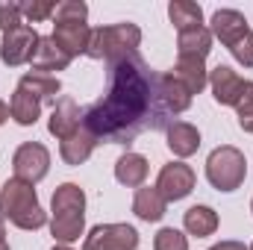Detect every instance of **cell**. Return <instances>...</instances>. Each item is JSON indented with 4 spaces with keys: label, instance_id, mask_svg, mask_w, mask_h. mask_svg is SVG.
Returning a JSON list of instances; mask_svg holds the SVG:
<instances>
[{
    "label": "cell",
    "instance_id": "2e32d148",
    "mask_svg": "<svg viewBox=\"0 0 253 250\" xmlns=\"http://www.w3.org/2000/svg\"><path fill=\"white\" fill-rule=\"evenodd\" d=\"M177 50L186 59H206L212 50V33L209 27H191L177 33Z\"/></svg>",
    "mask_w": 253,
    "mask_h": 250
},
{
    "label": "cell",
    "instance_id": "f1b7e54d",
    "mask_svg": "<svg viewBox=\"0 0 253 250\" xmlns=\"http://www.w3.org/2000/svg\"><path fill=\"white\" fill-rule=\"evenodd\" d=\"M21 27V6L18 3H0V30L9 33Z\"/></svg>",
    "mask_w": 253,
    "mask_h": 250
},
{
    "label": "cell",
    "instance_id": "603a6c76",
    "mask_svg": "<svg viewBox=\"0 0 253 250\" xmlns=\"http://www.w3.org/2000/svg\"><path fill=\"white\" fill-rule=\"evenodd\" d=\"M9 115H12L21 126H33L39 121V115H42V100L33 97L27 88L18 85V88L12 91V100H9Z\"/></svg>",
    "mask_w": 253,
    "mask_h": 250
},
{
    "label": "cell",
    "instance_id": "ffe728a7",
    "mask_svg": "<svg viewBox=\"0 0 253 250\" xmlns=\"http://www.w3.org/2000/svg\"><path fill=\"white\" fill-rule=\"evenodd\" d=\"M94 144H97V138H94L85 126H80L74 135H68L62 144H59V156H62L68 165H83V162L91 156Z\"/></svg>",
    "mask_w": 253,
    "mask_h": 250
},
{
    "label": "cell",
    "instance_id": "ac0fdd59",
    "mask_svg": "<svg viewBox=\"0 0 253 250\" xmlns=\"http://www.w3.org/2000/svg\"><path fill=\"white\" fill-rule=\"evenodd\" d=\"M197 147H200V132H197L194 124H189V121H174V124L168 126V150L174 156L186 159L191 153H197Z\"/></svg>",
    "mask_w": 253,
    "mask_h": 250
},
{
    "label": "cell",
    "instance_id": "44dd1931",
    "mask_svg": "<svg viewBox=\"0 0 253 250\" xmlns=\"http://www.w3.org/2000/svg\"><path fill=\"white\" fill-rule=\"evenodd\" d=\"M191 94H200L206 85H209V71H206V59H186L180 56L177 59V68L171 71Z\"/></svg>",
    "mask_w": 253,
    "mask_h": 250
},
{
    "label": "cell",
    "instance_id": "1f68e13d",
    "mask_svg": "<svg viewBox=\"0 0 253 250\" xmlns=\"http://www.w3.org/2000/svg\"><path fill=\"white\" fill-rule=\"evenodd\" d=\"M0 245H6V224H3V218H0Z\"/></svg>",
    "mask_w": 253,
    "mask_h": 250
},
{
    "label": "cell",
    "instance_id": "d6a6232c",
    "mask_svg": "<svg viewBox=\"0 0 253 250\" xmlns=\"http://www.w3.org/2000/svg\"><path fill=\"white\" fill-rule=\"evenodd\" d=\"M53 250H71V248H68V245H56Z\"/></svg>",
    "mask_w": 253,
    "mask_h": 250
},
{
    "label": "cell",
    "instance_id": "ba28073f",
    "mask_svg": "<svg viewBox=\"0 0 253 250\" xmlns=\"http://www.w3.org/2000/svg\"><path fill=\"white\" fill-rule=\"evenodd\" d=\"M248 177V159L239 147L233 144H224V147H215L206 159V180L218 191H236L242 188Z\"/></svg>",
    "mask_w": 253,
    "mask_h": 250
},
{
    "label": "cell",
    "instance_id": "277c9868",
    "mask_svg": "<svg viewBox=\"0 0 253 250\" xmlns=\"http://www.w3.org/2000/svg\"><path fill=\"white\" fill-rule=\"evenodd\" d=\"M0 218L12 221L21 230H39L47 221L44 209L39 206L36 188L24 180H9L0 188Z\"/></svg>",
    "mask_w": 253,
    "mask_h": 250
},
{
    "label": "cell",
    "instance_id": "8992f818",
    "mask_svg": "<svg viewBox=\"0 0 253 250\" xmlns=\"http://www.w3.org/2000/svg\"><path fill=\"white\" fill-rule=\"evenodd\" d=\"M209 33L236 56V62L245 68H253V30L248 27L245 15L236 9H218L212 15V27Z\"/></svg>",
    "mask_w": 253,
    "mask_h": 250
},
{
    "label": "cell",
    "instance_id": "5b68a950",
    "mask_svg": "<svg viewBox=\"0 0 253 250\" xmlns=\"http://www.w3.org/2000/svg\"><path fill=\"white\" fill-rule=\"evenodd\" d=\"M141 44V30L135 24H109V27H97L91 30V42H88V53L91 59H103L106 68L121 62L126 56L138 53Z\"/></svg>",
    "mask_w": 253,
    "mask_h": 250
},
{
    "label": "cell",
    "instance_id": "cb8c5ba5",
    "mask_svg": "<svg viewBox=\"0 0 253 250\" xmlns=\"http://www.w3.org/2000/svg\"><path fill=\"white\" fill-rule=\"evenodd\" d=\"M183 224H186V230L191 236L206 239V236H212L218 230V212L212 206H191L189 212L183 215Z\"/></svg>",
    "mask_w": 253,
    "mask_h": 250
},
{
    "label": "cell",
    "instance_id": "f546056e",
    "mask_svg": "<svg viewBox=\"0 0 253 250\" xmlns=\"http://www.w3.org/2000/svg\"><path fill=\"white\" fill-rule=\"evenodd\" d=\"M209 250H248L242 242H221V245H215V248H209Z\"/></svg>",
    "mask_w": 253,
    "mask_h": 250
},
{
    "label": "cell",
    "instance_id": "4fadbf2b",
    "mask_svg": "<svg viewBox=\"0 0 253 250\" xmlns=\"http://www.w3.org/2000/svg\"><path fill=\"white\" fill-rule=\"evenodd\" d=\"M209 85H212V97L221 103V106H236L239 97H242V88H245V80L227 68V65H218L209 71Z\"/></svg>",
    "mask_w": 253,
    "mask_h": 250
},
{
    "label": "cell",
    "instance_id": "484cf974",
    "mask_svg": "<svg viewBox=\"0 0 253 250\" xmlns=\"http://www.w3.org/2000/svg\"><path fill=\"white\" fill-rule=\"evenodd\" d=\"M153 250H189V239L174 227H162L153 239Z\"/></svg>",
    "mask_w": 253,
    "mask_h": 250
},
{
    "label": "cell",
    "instance_id": "e0dca14e",
    "mask_svg": "<svg viewBox=\"0 0 253 250\" xmlns=\"http://www.w3.org/2000/svg\"><path fill=\"white\" fill-rule=\"evenodd\" d=\"M165 209H168V200L159 194V188L156 186H141L135 191V197H132V212L141 218V221H162V215H165Z\"/></svg>",
    "mask_w": 253,
    "mask_h": 250
},
{
    "label": "cell",
    "instance_id": "3957f363",
    "mask_svg": "<svg viewBox=\"0 0 253 250\" xmlns=\"http://www.w3.org/2000/svg\"><path fill=\"white\" fill-rule=\"evenodd\" d=\"M85 18H88V6L83 0L56 3V12H53V42L62 47L71 59L80 56V53H88L91 27L85 24Z\"/></svg>",
    "mask_w": 253,
    "mask_h": 250
},
{
    "label": "cell",
    "instance_id": "6da1fadb",
    "mask_svg": "<svg viewBox=\"0 0 253 250\" xmlns=\"http://www.w3.org/2000/svg\"><path fill=\"white\" fill-rule=\"evenodd\" d=\"M153 74L141 53L109 65L106 94L83 112V126L109 144H129L153 124Z\"/></svg>",
    "mask_w": 253,
    "mask_h": 250
},
{
    "label": "cell",
    "instance_id": "d4e9b609",
    "mask_svg": "<svg viewBox=\"0 0 253 250\" xmlns=\"http://www.w3.org/2000/svg\"><path fill=\"white\" fill-rule=\"evenodd\" d=\"M168 18L177 27V33L191 30V27H203V9L191 0H171L168 3Z\"/></svg>",
    "mask_w": 253,
    "mask_h": 250
},
{
    "label": "cell",
    "instance_id": "52a82bcc",
    "mask_svg": "<svg viewBox=\"0 0 253 250\" xmlns=\"http://www.w3.org/2000/svg\"><path fill=\"white\" fill-rule=\"evenodd\" d=\"M191 106V91L171 74H153V124L150 129H168L171 118Z\"/></svg>",
    "mask_w": 253,
    "mask_h": 250
},
{
    "label": "cell",
    "instance_id": "7a4b0ae2",
    "mask_svg": "<svg viewBox=\"0 0 253 250\" xmlns=\"http://www.w3.org/2000/svg\"><path fill=\"white\" fill-rule=\"evenodd\" d=\"M53 218H50V233L56 242L71 245L83 236L85 230V194L77 183H62L53 191L50 200Z\"/></svg>",
    "mask_w": 253,
    "mask_h": 250
},
{
    "label": "cell",
    "instance_id": "d6986e66",
    "mask_svg": "<svg viewBox=\"0 0 253 250\" xmlns=\"http://www.w3.org/2000/svg\"><path fill=\"white\" fill-rule=\"evenodd\" d=\"M115 180L126 188H141L147 180V159L141 153L126 150L124 156L115 162Z\"/></svg>",
    "mask_w": 253,
    "mask_h": 250
},
{
    "label": "cell",
    "instance_id": "4316f807",
    "mask_svg": "<svg viewBox=\"0 0 253 250\" xmlns=\"http://www.w3.org/2000/svg\"><path fill=\"white\" fill-rule=\"evenodd\" d=\"M236 112H239V126L245 132H253V83H245L242 97L236 103Z\"/></svg>",
    "mask_w": 253,
    "mask_h": 250
},
{
    "label": "cell",
    "instance_id": "4dcf8cb0",
    "mask_svg": "<svg viewBox=\"0 0 253 250\" xmlns=\"http://www.w3.org/2000/svg\"><path fill=\"white\" fill-rule=\"evenodd\" d=\"M6 118H9V106L0 100V124H6Z\"/></svg>",
    "mask_w": 253,
    "mask_h": 250
},
{
    "label": "cell",
    "instance_id": "83f0119b",
    "mask_svg": "<svg viewBox=\"0 0 253 250\" xmlns=\"http://www.w3.org/2000/svg\"><path fill=\"white\" fill-rule=\"evenodd\" d=\"M18 6H21V15H27L33 24L53 18V12H56V3H50V0H33V3H18Z\"/></svg>",
    "mask_w": 253,
    "mask_h": 250
},
{
    "label": "cell",
    "instance_id": "7402d4cb",
    "mask_svg": "<svg viewBox=\"0 0 253 250\" xmlns=\"http://www.w3.org/2000/svg\"><path fill=\"white\" fill-rule=\"evenodd\" d=\"M21 88H27L33 97H39L42 103H53L56 106V94L62 91V83L50 74H39V71H27L18 83Z\"/></svg>",
    "mask_w": 253,
    "mask_h": 250
},
{
    "label": "cell",
    "instance_id": "e575fe53",
    "mask_svg": "<svg viewBox=\"0 0 253 250\" xmlns=\"http://www.w3.org/2000/svg\"><path fill=\"white\" fill-rule=\"evenodd\" d=\"M251 212H253V203H251Z\"/></svg>",
    "mask_w": 253,
    "mask_h": 250
},
{
    "label": "cell",
    "instance_id": "30bf717a",
    "mask_svg": "<svg viewBox=\"0 0 253 250\" xmlns=\"http://www.w3.org/2000/svg\"><path fill=\"white\" fill-rule=\"evenodd\" d=\"M39 33L27 24L3 33V42H0V59L9 65V68H18V65H27L33 62L36 50H39Z\"/></svg>",
    "mask_w": 253,
    "mask_h": 250
},
{
    "label": "cell",
    "instance_id": "d590c367",
    "mask_svg": "<svg viewBox=\"0 0 253 250\" xmlns=\"http://www.w3.org/2000/svg\"><path fill=\"white\" fill-rule=\"evenodd\" d=\"M251 250H253V245H251Z\"/></svg>",
    "mask_w": 253,
    "mask_h": 250
},
{
    "label": "cell",
    "instance_id": "8fae6325",
    "mask_svg": "<svg viewBox=\"0 0 253 250\" xmlns=\"http://www.w3.org/2000/svg\"><path fill=\"white\" fill-rule=\"evenodd\" d=\"M138 233L129 224H100L85 236L83 250H135Z\"/></svg>",
    "mask_w": 253,
    "mask_h": 250
},
{
    "label": "cell",
    "instance_id": "7c38bea8",
    "mask_svg": "<svg viewBox=\"0 0 253 250\" xmlns=\"http://www.w3.org/2000/svg\"><path fill=\"white\" fill-rule=\"evenodd\" d=\"M194 180H197V177H194L191 165H186V162H168V165L159 171L156 188H159V194H162L168 203H177V200H183V197L191 194Z\"/></svg>",
    "mask_w": 253,
    "mask_h": 250
},
{
    "label": "cell",
    "instance_id": "5bb4252c",
    "mask_svg": "<svg viewBox=\"0 0 253 250\" xmlns=\"http://www.w3.org/2000/svg\"><path fill=\"white\" fill-rule=\"evenodd\" d=\"M80 126H83V112H80V106H77L71 97H59L56 106H53V112H50V121H47L50 135H56L59 141H65V138L74 135Z\"/></svg>",
    "mask_w": 253,
    "mask_h": 250
},
{
    "label": "cell",
    "instance_id": "9c48e42d",
    "mask_svg": "<svg viewBox=\"0 0 253 250\" xmlns=\"http://www.w3.org/2000/svg\"><path fill=\"white\" fill-rule=\"evenodd\" d=\"M12 168H15V180H24L30 186H36L39 180L47 177V168H50V153L44 144L39 141H24L15 156H12Z\"/></svg>",
    "mask_w": 253,
    "mask_h": 250
},
{
    "label": "cell",
    "instance_id": "836d02e7",
    "mask_svg": "<svg viewBox=\"0 0 253 250\" xmlns=\"http://www.w3.org/2000/svg\"><path fill=\"white\" fill-rule=\"evenodd\" d=\"M0 250H9V245H0Z\"/></svg>",
    "mask_w": 253,
    "mask_h": 250
},
{
    "label": "cell",
    "instance_id": "9a60e30c",
    "mask_svg": "<svg viewBox=\"0 0 253 250\" xmlns=\"http://www.w3.org/2000/svg\"><path fill=\"white\" fill-rule=\"evenodd\" d=\"M68 65H71V56L53 42V36H42L39 39V50L33 56V71L53 77V71H65Z\"/></svg>",
    "mask_w": 253,
    "mask_h": 250
}]
</instances>
